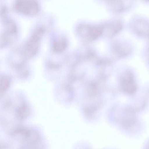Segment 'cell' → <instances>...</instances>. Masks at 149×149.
Here are the masks:
<instances>
[{"mask_svg":"<svg viewBox=\"0 0 149 149\" xmlns=\"http://www.w3.org/2000/svg\"><path fill=\"white\" fill-rule=\"evenodd\" d=\"M10 134L19 143L21 148H42L44 147L41 135L33 128L18 127L12 130Z\"/></svg>","mask_w":149,"mask_h":149,"instance_id":"1","label":"cell"},{"mask_svg":"<svg viewBox=\"0 0 149 149\" xmlns=\"http://www.w3.org/2000/svg\"><path fill=\"white\" fill-rule=\"evenodd\" d=\"M44 33L41 27L36 29L23 47L22 54L26 58H32L38 52L40 41Z\"/></svg>","mask_w":149,"mask_h":149,"instance_id":"2","label":"cell"},{"mask_svg":"<svg viewBox=\"0 0 149 149\" xmlns=\"http://www.w3.org/2000/svg\"><path fill=\"white\" fill-rule=\"evenodd\" d=\"M4 28L1 37V47H3L15 41L17 31L15 25L11 21H5Z\"/></svg>","mask_w":149,"mask_h":149,"instance_id":"3","label":"cell"},{"mask_svg":"<svg viewBox=\"0 0 149 149\" xmlns=\"http://www.w3.org/2000/svg\"><path fill=\"white\" fill-rule=\"evenodd\" d=\"M15 8L20 13L29 15H35L39 10L38 5L33 0H17Z\"/></svg>","mask_w":149,"mask_h":149,"instance_id":"4","label":"cell"},{"mask_svg":"<svg viewBox=\"0 0 149 149\" xmlns=\"http://www.w3.org/2000/svg\"><path fill=\"white\" fill-rule=\"evenodd\" d=\"M121 86L123 91L129 95L134 94L137 90V86L132 72L128 70L124 74L121 81Z\"/></svg>","mask_w":149,"mask_h":149,"instance_id":"5","label":"cell"},{"mask_svg":"<svg viewBox=\"0 0 149 149\" xmlns=\"http://www.w3.org/2000/svg\"><path fill=\"white\" fill-rule=\"evenodd\" d=\"M14 111L16 116L20 120L26 118L30 113V109L29 105L21 98L19 103L14 109Z\"/></svg>","mask_w":149,"mask_h":149,"instance_id":"6","label":"cell"},{"mask_svg":"<svg viewBox=\"0 0 149 149\" xmlns=\"http://www.w3.org/2000/svg\"><path fill=\"white\" fill-rule=\"evenodd\" d=\"M10 84V79L9 76H1L0 78V96H3L8 89Z\"/></svg>","mask_w":149,"mask_h":149,"instance_id":"7","label":"cell"},{"mask_svg":"<svg viewBox=\"0 0 149 149\" xmlns=\"http://www.w3.org/2000/svg\"><path fill=\"white\" fill-rule=\"evenodd\" d=\"M65 43L62 38L54 39L52 42V49L53 51L59 53L62 51L65 47Z\"/></svg>","mask_w":149,"mask_h":149,"instance_id":"8","label":"cell"},{"mask_svg":"<svg viewBox=\"0 0 149 149\" xmlns=\"http://www.w3.org/2000/svg\"><path fill=\"white\" fill-rule=\"evenodd\" d=\"M113 11L118 12L123 9V5L121 0H104Z\"/></svg>","mask_w":149,"mask_h":149,"instance_id":"9","label":"cell"},{"mask_svg":"<svg viewBox=\"0 0 149 149\" xmlns=\"http://www.w3.org/2000/svg\"><path fill=\"white\" fill-rule=\"evenodd\" d=\"M148 62H149V48H148Z\"/></svg>","mask_w":149,"mask_h":149,"instance_id":"10","label":"cell"},{"mask_svg":"<svg viewBox=\"0 0 149 149\" xmlns=\"http://www.w3.org/2000/svg\"><path fill=\"white\" fill-rule=\"evenodd\" d=\"M146 0L149 1V0Z\"/></svg>","mask_w":149,"mask_h":149,"instance_id":"11","label":"cell"}]
</instances>
